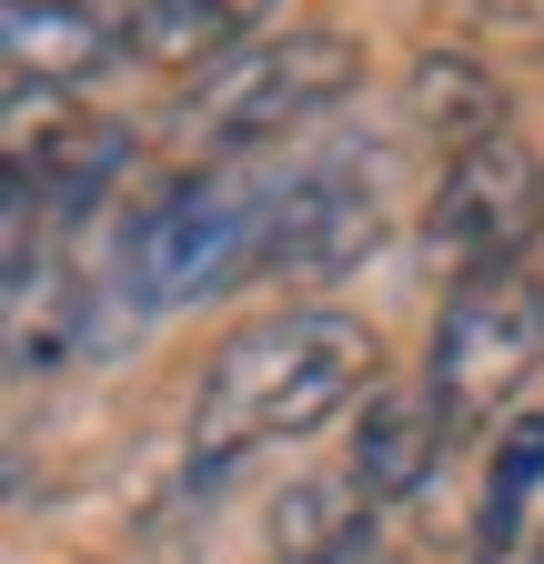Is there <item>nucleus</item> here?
<instances>
[{"label": "nucleus", "instance_id": "f257e3e1", "mask_svg": "<svg viewBox=\"0 0 544 564\" xmlns=\"http://www.w3.org/2000/svg\"><path fill=\"white\" fill-rule=\"evenodd\" d=\"M363 393H373V333L333 303H283L213 352V373L192 393V474L213 484V474L252 464L262 444L323 434Z\"/></svg>", "mask_w": 544, "mask_h": 564}, {"label": "nucleus", "instance_id": "f03ea898", "mask_svg": "<svg viewBox=\"0 0 544 564\" xmlns=\"http://www.w3.org/2000/svg\"><path fill=\"white\" fill-rule=\"evenodd\" d=\"M353 82H363V51L333 21H303V31H272V41H242L222 61H202V82H182V101H172V131L192 152L232 162L252 141H283V131L323 121Z\"/></svg>", "mask_w": 544, "mask_h": 564}, {"label": "nucleus", "instance_id": "7ed1b4c3", "mask_svg": "<svg viewBox=\"0 0 544 564\" xmlns=\"http://www.w3.org/2000/svg\"><path fill=\"white\" fill-rule=\"evenodd\" d=\"M262 272V182L232 172V162H202L182 172L172 192H152L121 232V282L111 293L131 313H182L222 282Z\"/></svg>", "mask_w": 544, "mask_h": 564}, {"label": "nucleus", "instance_id": "20e7f679", "mask_svg": "<svg viewBox=\"0 0 544 564\" xmlns=\"http://www.w3.org/2000/svg\"><path fill=\"white\" fill-rule=\"evenodd\" d=\"M544 373V282L514 262V272H485V282H454V303L434 323V352H424V383L444 393L454 434L474 423H504Z\"/></svg>", "mask_w": 544, "mask_h": 564}, {"label": "nucleus", "instance_id": "39448f33", "mask_svg": "<svg viewBox=\"0 0 544 564\" xmlns=\"http://www.w3.org/2000/svg\"><path fill=\"white\" fill-rule=\"evenodd\" d=\"M544 232V152L514 131L474 141V152L444 162L434 202H424V262L444 282H485V272H514Z\"/></svg>", "mask_w": 544, "mask_h": 564}, {"label": "nucleus", "instance_id": "423d86ee", "mask_svg": "<svg viewBox=\"0 0 544 564\" xmlns=\"http://www.w3.org/2000/svg\"><path fill=\"white\" fill-rule=\"evenodd\" d=\"M373 192H383L373 152H313L283 182H262V272L323 282V272L363 262L373 252Z\"/></svg>", "mask_w": 544, "mask_h": 564}, {"label": "nucleus", "instance_id": "0eeeda50", "mask_svg": "<svg viewBox=\"0 0 544 564\" xmlns=\"http://www.w3.org/2000/svg\"><path fill=\"white\" fill-rule=\"evenodd\" d=\"M444 444H454V413H444L434 383H373L363 413H353V464L344 474L373 494V505H403V494L434 484Z\"/></svg>", "mask_w": 544, "mask_h": 564}, {"label": "nucleus", "instance_id": "6e6552de", "mask_svg": "<svg viewBox=\"0 0 544 564\" xmlns=\"http://www.w3.org/2000/svg\"><path fill=\"white\" fill-rule=\"evenodd\" d=\"M0 51L21 82H91L131 51V0H0Z\"/></svg>", "mask_w": 544, "mask_h": 564}, {"label": "nucleus", "instance_id": "1a4fd4ad", "mask_svg": "<svg viewBox=\"0 0 544 564\" xmlns=\"http://www.w3.org/2000/svg\"><path fill=\"white\" fill-rule=\"evenodd\" d=\"M131 303L101 293V282H72V272H21L11 282V373L41 383V373H72L101 333H121Z\"/></svg>", "mask_w": 544, "mask_h": 564}, {"label": "nucleus", "instance_id": "9d476101", "mask_svg": "<svg viewBox=\"0 0 544 564\" xmlns=\"http://www.w3.org/2000/svg\"><path fill=\"white\" fill-rule=\"evenodd\" d=\"M534 505H544V403H534V413H504V434H494V454H485V494H474V564H534V554H544Z\"/></svg>", "mask_w": 544, "mask_h": 564}, {"label": "nucleus", "instance_id": "9b49d317", "mask_svg": "<svg viewBox=\"0 0 544 564\" xmlns=\"http://www.w3.org/2000/svg\"><path fill=\"white\" fill-rule=\"evenodd\" d=\"M403 121L434 131L444 152H474V141H494L514 121V101H504V82L474 51H424L414 70H403Z\"/></svg>", "mask_w": 544, "mask_h": 564}, {"label": "nucleus", "instance_id": "f8f14e48", "mask_svg": "<svg viewBox=\"0 0 544 564\" xmlns=\"http://www.w3.org/2000/svg\"><path fill=\"white\" fill-rule=\"evenodd\" d=\"M121 182H131V131H111V121H72L41 162H21V172H11V192H21V202H41L51 223H81V212H101Z\"/></svg>", "mask_w": 544, "mask_h": 564}, {"label": "nucleus", "instance_id": "ddd939ff", "mask_svg": "<svg viewBox=\"0 0 544 564\" xmlns=\"http://www.w3.org/2000/svg\"><path fill=\"white\" fill-rule=\"evenodd\" d=\"M272 11H283V0H131V51H152V61H222Z\"/></svg>", "mask_w": 544, "mask_h": 564}, {"label": "nucleus", "instance_id": "4468645a", "mask_svg": "<svg viewBox=\"0 0 544 564\" xmlns=\"http://www.w3.org/2000/svg\"><path fill=\"white\" fill-rule=\"evenodd\" d=\"M61 131H72V111H61V82H21V70H11V131H0V141H11V172L41 162Z\"/></svg>", "mask_w": 544, "mask_h": 564}, {"label": "nucleus", "instance_id": "2eb2a0df", "mask_svg": "<svg viewBox=\"0 0 544 564\" xmlns=\"http://www.w3.org/2000/svg\"><path fill=\"white\" fill-rule=\"evenodd\" d=\"M485 41H514V51H544V0H485Z\"/></svg>", "mask_w": 544, "mask_h": 564}, {"label": "nucleus", "instance_id": "dca6fc26", "mask_svg": "<svg viewBox=\"0 0 544 564\" xmlns=\"http://www.w3.org/2000/svg\"><path fill=\"white\" fill-rule=\"evenodd\" d=\"M272 564H353V554H272Z\"/></svg>", "mask_w": 544, "mask_h": 564}, {"label": "nucleus", "instance_id": "f3484780", "mask_svg": "<svg viewBox=\"0 0 544 564\" xmlns=\"http://www.w3.org/2000/svg\"><path fill=\"white\" fill-rule=\"evenodd\" d=\"M534 564H544V554H534Z\"/></svg>", "mask_w": 544, "mask_h": 564}]
</instances>
